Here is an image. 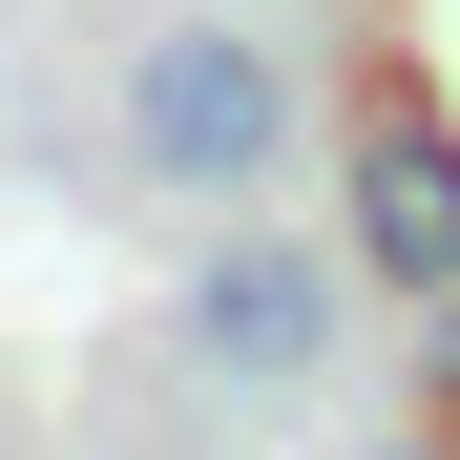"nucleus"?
I'll list each match as a JSON object with an SVG mask.
<instances>
[{
    "label": "nucleus",
    "mask_w": 460,
    "mask_h": 460,
    "mask_svg": "<svg viewBox=\"0 0 460 460\" xmlns=\"http://www.w3.org/2000/svg\"><path fill=\"white\" fill-rule=\"evenodd\" d=\"M335 272L460 293V105L439 84H356V126H335Z\"/></svg>",
    "instance_id": "f03ea898"
},
{
    "label": "nucleus",
    "mask_w": 460,
    "mask_h": 460,
    "mask_svg": "<svg viewBox=\"0 0 460 460\" xmlns=\"http://www.w3.org/2000/svg\"><path fill=\"white\" fill-rule=\"evenodd\" d=\"M189 356H209V376H314V356H335V252H293V230L209 252V272H189Z\"/></svg>",
    "instance_id": "7ed1b4c3"
},
{
    "label": "nucleus",
    "mask_w": 460,
    "mask_h": 460,
    "mask_svg": "<svg viewBox=\"0 0 460 460\" xmlns=\"http://www.w3.org/2000/svg\"><path fill=\"white\" fill-rule=\"evenodd\" d=\"M419 314H439V335H419V398H439V439H460V293H419Z\"/></svg>",
    "instance_id": "20e7f679"
},
{
    "label": "nucleus",
    "mask_w": 460,
    "mask_h": 460,
    "mask_svg": "<svg viewBox=\"0 0 460 460\" xmlns=\"http://www.w3.org/2000/svg\"><path fill=\"white\" fill-rule=\"evenodd\" d=\"M398 460H460V439H398Z\"/></svg>",
    "instance_id": "39448f33"
},
{
    "label": "nucleus",
    "mask_w": 460,
    "mask_h": 460,
    "mask_svg": "<svg viewBox=\"0 0 460 460\" xmlns=\"http://www.w3.org/2000/svg\"><path fill=\"white\" fill-rule=\"evenodd\" d=\"M126 146L168 189H252V168H293V63L252 22H146L126 42Z\"/></svg>",
    "instance_id": "f257e3e1"
}]
</instances>
